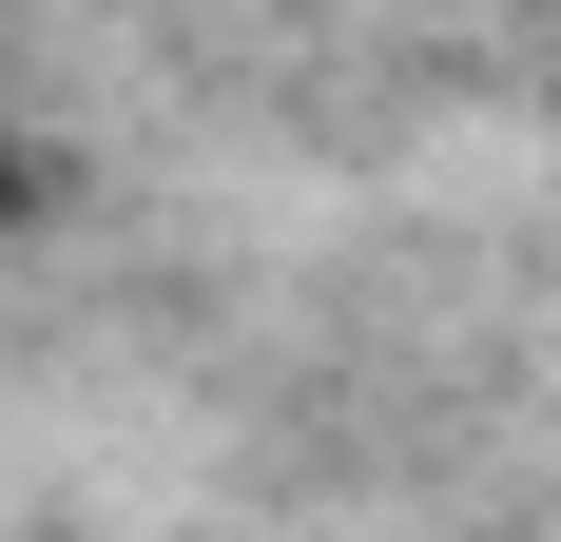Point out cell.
<instances>
[{
  "label": "cell",
  "mask_w": 561,
  "mask_h": 542,
  "mask_svg": "<svg viewBox=\"0 0 561 542\" xmlns=\"http://www.w3.org/2000/svg\"><path fill=\"white\" fill-rule=\"evenodd\" d=\"M20 194H39V156H20V136H0V233H20Z\"/></svg>",
  "instance_id": "obj_1"
}]
</instances>
